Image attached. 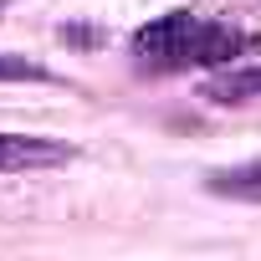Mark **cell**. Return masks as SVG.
I'll use <instances>...</instances> for the list:
<instances>
[{
    "mask_svg": "<svg viewBox=\"0 0 261 261\" xmlns=\"http://www.w3.org/2000/svg\"><path fill=\"white\" fill-rule=\"evenodd\" d=\"M241 51H251V36L230 26H210L190 11H169L134 31V57L149 67H220Z\"/></svg>",
    "mask_w": 261,
    "mask_h": 261,
    "instance_id": "1",
    "label": "cell"
},
{
    "mask_svg": "<svg viewBox=\"0 0 261 261\" xmlns=\"http://www.w3.org/2000/svg\"><path fill=\"white\" fill-rule=\"evenodd\" d=\"M72 149L62 139H41V134H0V174H26V169H57L67 164Z\"/></svg>",
    "mask_w": 261,
    "mask_h": 261,
    "instance_id": "2",
    "label": "cell"
},
{
    "mask_svg": "<svg viewBox=\"0 0 261 261\" xmlns=\"http://www.w3.org/2000/svg\"><path fill=\"white\" fill-rule=\"evenodd\" d=\"M205 97L210 102H251V97H261V67H225L220 77L205 82Z\"/></svg>",
    "mask_w": 261,
    "mask_h": 261,
    "instance_id": "3",
    "label": "cell"
},
{
    "mask_svg": "<svg viewBox=\"0 0 261 261\" xmlns=\"http://www.w3.org/2000/svg\"><path fill=\"white\" fill-rule=\"evenodd\" d=\"M210 190H215V195H230V200H256V205H261V159L215 169V174H210Z\"/></svg>",
    "mask_w": 261,
    "mask_h": 261,
    "instance_id": "4",
    "label": "cell"
},
{
    "mask_svg": "<svg viewBox=\"0 0 261 261\" xmlns=\"http://www.w3.org/2000/svg\"><path fill=\"white\" fill-rule=\"evenodd\" d=\"M0 82H46V67H36L16 51H0Z\"/></svg>",
    "mask_w": 261,
    "mask_h": 261,
    "instance_id": "5",
    "label": "cell"
},
{
    "mask_svg": "<svg viewBox=\"0 0 261 261\" xmlns=\"http://www.w3.org/2000/svg\"><path fill=\"white\" fill-rule=\"evenodd\" d=\"M6 6H11V0H0V11H6Z\"/></svg>",
    "mask_w": 261,
    "mask_h": 261,
    "instance_id": "6",
    "label": "cell"
}]
</instances>
